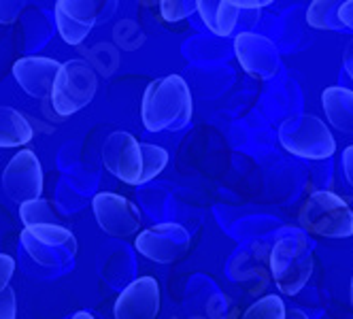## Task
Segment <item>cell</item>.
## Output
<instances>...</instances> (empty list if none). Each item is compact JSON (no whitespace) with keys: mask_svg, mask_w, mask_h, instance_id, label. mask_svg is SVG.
Here are the masks:
<instances>
[{"mask_svg":"<svg viewBox=\"0 0 353 319\" xmlns=\"http://www.w3.org/2000/svg\"><path fill=\"white\" fill-rule=\"evenodd\" d=\"M327 121L341 132L353 134V92L347 88H327L321 94Z\"/></svg>","mask_w":353,"mask_h":319,"instance_id":"15","label":"cell"},{"mask_svg":"<svg viewBox=\"0 0 353 319\" xmlns=\"http://www.w3.org/2000/svg\"><path fill=\"white\" fill-rule=\"evenodd\" d=\"M15 271V260L7 254H0V291L9 287V281Z\"/></svg>","mask_w":353,"mask_h":319,"instance_id":"25","label":"cell"},{"mask_svg":"<svg viewBox=\"0 0 353 319\" xmlns=\"http://www.w3.org/2000/svg\"><path fill=\"white\" fill-rule=\"evenodd\" d=\"M21 9L23 3H19V0H0V23L15 21Z\"/></svg>","mask_w":353,"mask_h":319,"instance_id":"24","label":"cell"},{"mask_svg":"<svg viewBox=\"0 0 353 319\" xmlns=\"http://www.w3.org/2000/svg\"><path fill=\"white\" fill-rule=\"evenodd\" d=\"M19 217L26 228L28 226H60L62 222L60 215L54 211L52 203L43 198L19 205Z\"/></svg>","mask_w":353,"mask_h":319,"instance_id":"19","label":"cell"},{"mask_svg":"<svg viewBox=\"0 0 353 319\" xmlns=\"http://www.w3.org/2000/svg\"><path fill=\"white\" fill-rule=\"evenodd\" d=\"M194 9H196V3H190V0H164V3H160L162 17L166 21L185 19Z\"/></svg>","mask_w":353,"mask_h":319,"instance_id":"22","label":"cell"},{"mask_svg":"<svg viewBox=\"0 0 353 319\" xmlns=\"http://www.w3.org/2000/svg\"><path fill=\"white\" fill-rule=\"evenodd\" d=\"M3 189L17 205L41 198L43 194V168L34 152H17L3 170Z\"/></svg>","mask_w":353,"mask_h":319,"instance_id":"7","label":"cell"},{"mask_svg":"<svg viewBox=\"0 0 353 319\" xmlns=\"http://www.w3.org/2000/svg\"><path fill=\"white\" fill-rule=\"evenodd\" d=\"M141 160H143V173H141V185L156 179L168 164V154L166 150L158 145L141 143Z\"/></svg>","mask_w":353,"mask_h":319,"instance_id":"20","label":"cell"},{"mask_svg":"<svg viewBox=\"0 0 353 319\" xmlns=\"http://www.w3.org/2000/svg\"><path fill=\"white\" fill-rule=\"evenodd\" d=\"M134 249L147 260H154L158 264H170L188 254L190 234L179 224H158L143 230L137 236Z\"/></svg>","mask_w":353,"mask_h":319,"instance_id":"8","label":"cell"},{"mask_svg":"<svg viewBox=\"0 0 353 319\" xmlns=\"http://www.w3.org/2000/svg\"><path fill=\"white\" fill-rule=\"evenodd\" d=\"M339 19L345 28H351L353 30V0H349V3H343L341 5V11H339Z\"/></svg>","mask_w":353,"mask_h":319,"instance_id":"27","label":"cell"},{"mask_svg":"<svg viewBox=\"0 0 353 319\" xmlns=\"http://www.w3.org/2000/svg\"><path fill=\"white\" fill-rule=\"evenodd\" d=\"M343 66L347 70V75L353 79V39L349 41L347 49H345V56H343Z\"/></svg>","mask_w":353,"mask_h":319,"instance_id":"28","label":"cell"},{"mask_svg":"<svg viewBox=\"0 0 353 319\" xmlns=\"http://www.w3.org/2000/svg\"><path fill=\"white\" fill-rule=\"evenodd\" d=\"M143 126L149 132L179 130L192 119V94L183 77L168 75L151 81L143 94Z\"/></svg>","mask_w":353,"mask_h":319,"instance_id":"1","label":"cell"},{"mask_svg":"<svg viewBox=\"0 0 353 319\" xmlns=\"http://www.w3.org/2000/svg\"><path fill=\"white\" fill-rule=\"evenodd\" d=\"M15 315H17L15 291L11 287H5L0 291V319H15Z\"/></svg>","mask_w":353,"mask_h":319,"instance_id":"23","label":"cell"},{"mask_svg":"<svg viewBox=\"0 0 353 319\" xmlns=\"http://www.w3.org/2000/svg\"><path fill=\"white\" fill-rule=\"evenodd\" d=\"M283 150L307 160H325L336 152V141L327 126L315 115H298L279 128Z\"/></svg>","mask_w":353,"mask_h":319,"instance_id":"5","label":"cell"},{"mask_svg":"<svg viewBox=\"0 0 353 319\" xmlns=\"http://www.w3.org/2000/svg\"><path fill=\"white\" fill-rule=\"evenodd\" d=\"M72 319H96V317L92 313H88V311H79V313L72 315Z\"/></svg>","mask_w":353,"mask_h":319,"instance_id":"31","label":"cell"},{"mask_svg":"<svg viewBox=\"0 0 353 319\" xmlns=\"http://www.w3.org/2000/svg\"><path fill=\"white\" fill-rule=\"evenodd\" d=\"M343 173H345V179L349 181V185L353 187V145H349L347 150L343 152Z\"/></svg>","mask_w":353,"mask_h":319,"instance_id":"26","label":"cell"},{"mask_svg":"<svg viewBox=\"0 0 353 319\" xmlns=\"http://www.w3.org/2000/svg\"><path fill=\"white\" fill-rule=\"evenodd\" d=\"M285 305L279 296H264L256 305H251L243 319H285Z\"/></svg>","mask_w":353,"mask_h":319,"instance_id":"21","label":"cell"},{"mask_svg":"<svg viewBox=\"0 0 353 319\" xmlns=\"http://www.w3.org/2000/svg\"><path fill=\"white\" fill-rule=\"evenodd\" d=\"M98 79L94 68L83 60H68L60 64L52 88V105L60 117H70L72 113L88 107L96 96Z\"/></svg>","mask_w":353,"mask_h":319,"instance_id":"4","label":"cell"},{"mask_svg":"<svg viewBox=\"0 0 353 319\" xmlns=\"http://www.w3.org/2000/svg\"><path fill=\"white\" fill-rule=\"evenodd\" d=\"M351 305H353V279H351Z\"/></svg>","mask_w":353,"mask_h":319,"instance_id":"32","label":"cell"},{"mask_svg":"<svg viewBox=\"0 0 353 319\" xmlns=\"http://www.w3.org/2000/svg\"><path fill=\"white\" fill-rule=\"evenodd\" d=\"M92 207L98 226L113 238H128L141 226V211L137 209L134 203H130L119 194H96Z\"/></svg>","mask_w":353,"mask_h":319,"instance_id":"9","label":"cell"},{"mask_svg":"<svg viewBox=\"0 0 353 319\" xmlns=\"http://www.w3.org/2000/svg\"><path fill=\"white\" fill-rule=\"evenodd\" d=\"M339 0H317L313 3L307 11V23L317 30H334L341 32L345 26L339 19V11H341Z\"/></svg>","mask_w":353,"mask_h":319,"instance_id":"18","label":"cell"},{"mask_svg":"<svg viewBox=\"0 0 353 319\" xmlns=\"http://www.w3.org/2000/svg\"><path fill=\"white\" fill-rule=\"evenodd\" d=\"M298 219L309 234L321 238H347L353 232L351 207L332 192H313Z\"/></svg>","mask_w":353,"mask_h":319,"instance_id":"3","label":"cell"},{"mask_svg":"<svg viewBox=\"0 0 353 319\" xmlns=\"http://www.w3.org/2000/svg\"><path fill=\"white\" fill-rule=\"evenodd\" d=\"M103 164L113 177L128 185H141V145L130 132H113L103 145Z\"/></svg>","mask_w":353,"mask_h":319,"instance_id":"10","label":"cell"},{"mask_svg":"<svg viewBox=\"0 0 353 319\" xmlns=\"http://www.w3.org/2000/svg\"><path fill=\"white\" fill-rule=\"evenodd\" d=\"M351 236H353V232H351Z\"/></svg>","mask_w":353,"mask_h":319,"instance_id":"33","label":"cell"},{"mask_svg":"<svg viewBox=\"0 0 353 319\" xmlns=\"http://www.w3.org/2000/svg\"><path fill=\"white\" fill-rule=\"evenodd\" d=\"M21 245L43 268L62 271L77 256V238L64 226H28L21 232Z\"/></svg>","mask_w":353,"mask_h":319,"instance_id":"6","label":"cell"},{"mask_svg":"<svg viewBox=\"0 0 353 319\" xmlns=\"http://www.w3.org/2000/svg\"><path fill=\"white\" fill-rule=\"evenodd\" d=\"M111 5V3H109ZM94 0H58L56 3V26L64 43L79 45L88 39L94 23L103 17L100 11L109 7Z\"/></svg>","mask_w":353,"mask_h":319,"instance_id":"11","label":"cell"},{"mask_svg":"<svg viewBox=\"0 0 353 319\" xmlns=\"http://www.w3.org/2000/svg\"><path fill=\"white\" fill-rule=\"evenodd\" d=\"M32 141V126L13 107H0V147H21Z\"/></svg>","mask_w":353,"mask_h":319,"instance_id":"17","label":"cell"},{"mask_svg":"<svg viewBox=\"0 0 353 319\" xmlns=\"http://www.w3.org/2000/svg\"><path fill=\"white\" fill-rule=\"evenodd\" d=\"M270 3H258V0H243V3H234L236 9H262V7H268Z\"/></svg>","mask_w":353,"mask_h":319,"instance_id":"29","label":"cell"},{"mask_svg":"<svg viewBox=\"0 0 353 319\" xmlns=\"http://www.w3.org/2000/svg\"><path fill=\"white\" fill-rule=\"evenodd\" d=\"M196 11L205 26L217 37H230L239 19V9L230 0H200L196 3Z\"/></svg>","mask_w":353,"mask_h":319,"instance_id":"16","label":"cell"},{"mask_svg":"<svg viewBox=\"0 0 353 319\" xmlns=\"http://www.w3.org/2000/svg\"><path fill=\"white\" fill-rule=\"evenodd\" d=\"M160 285L154 277H139L125 287L113 307L115 319H158Z\"/></svg>","mask_w":353,"mask_h":319,"instance_id":"13","label":"cell"},{"mask_svg":"<svg viewBox=\"0 0 353 319\" xmlns=\"http://www.w3.org/2000/svg\"><path fill=\"white\" fill-rule=\"evenodd\" d=\"M285 319H309V315L300 309H290V311H285Z\"/></svg>","mask_w":353,"mask_h":319,"instance_id":"30","label":"cell"},{"mask_svg":"<svg viewBox=\"0 0 353 319\" xmlns=\"http://www.w3.org/2000/svg\"><path fill=\"white\" fill-rule=\"evenodd\" d=\"M58 70H60V64L56 60L30 56V58H21L13 64V77L28 96L47 98V96H52V88H54Z\"/></svg>","mask_w":353,"mask_h":319,"instance_id":"14","label":"cell"},{"mask_svg":"<svg viewBox=\"0 0 353 319\" xmlns=\"http://www.w3.org/2000/svg\"><path fill=\"white\" fill-rule=\"evenodd\" d=\"M270 275L285 296H296L313 275V254L302 232H292L274 243L268 256Z\"/></svg>","mask_w":353,"mask_h":319,"instance_id":"2","label":"cell"},{"mask_svg":"<svg viewBox=\"0 0 353 319\" xmlns=\"http://www.w3.org/2000/svg\"><path fill=\"white\" fill-rule=\"evenodd\" d=\"M234 54L243 70L256 79H270L279 70V52H276V45L268 37L256 32L236 34Z\"/></svg>","mask_w":353,"mask_h":319,"instance_id":"12","label":"cell"}]
</instances>
